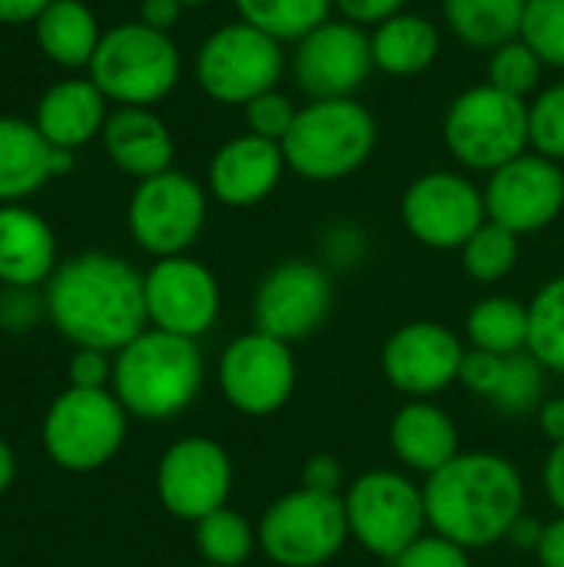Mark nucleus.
<instances>
[{"mask_svg": "<svg viewBox=\"0 0 564 567\" xmlns=\"http://www.w3.org/2000/svg\"><path fill=\"white\" fill-rule=\"evenodd\" d=\"M50 326L76 349L120 352L146 322L143 272L113 252H80L43 286Z\"/></svg>", "mask_w": 564, "mask_h": 567, "instance_id": "f257e3e1", "label": "nucleus"}, {"mask_svg": "<svg viewBox=\"0 0 564 567\" xmlns=\"http://www.w3.org/2000/svg\"><path fill=\"white\" fill-rule=\"evenodd\" d=\"M429 532L465 551L492 548L509 538L525 515V478L495 452H459L445 468L425 478Z\"/></svg>", "mask_w": 564, "mask_h": 567, "instance_id": "f03ea898", "label": "nucleus"}, {"mask_svg": "<svg viewBox=\"0 0 564 567\" xmlns=\"http://www.w3.org/2000/svg\"><path fill=\"white\" fill-rule=\"evenodd\" d=\"M203 352L196 339L163 329H143L113 355L110 392L126 415L143 422H166L183 415L203 389Z\"/></svg>", "mask_w": 564, "mask_h": 567, "instance_id": "7ed1b4c3", "label": "nucleus"}, {"mask_svg": "<svg viewBox=\"0 0 564 567\" xmlns=\"http://www.w3.org/2000/svg\"><path fill=\"white\" fill-rule=\"evenodd\" d=\"M379 143V123L356 96L309 100L283 140L286 166L309 183H336L359 173Z\"/></svg>", "mask_w": 564, "mask_h": 567, "instance_id": "20e7f679", "label": "nucleus"}, {"mask_svg": "<svg viewBox=\"0 0 564 567\" xmlns=\"http://www.w3.org/2000/svg\"><path fill=\"white\" fill-rule=\"evenodd\" d=\"M183 73V56L170 33L146 27L143 20L120 23L103 33L86 76L110 103L153 106L173 93Z\"/></svg>", "mask_w": 564, "mask_h": 567, "instance_id": "39448f33", "label": "nucleus"}, {"mask_svg": "<svg viewBox=\"0 0 564 567\" xmlns=\"http://www.w3.org/2000/svg\"><path fill=\"white\" fill-rule=\"evenodd\" d=\"M445 150L465 169L495 173L515 156L529 153V100L499 86L475 83L462 90L442 116Z\"/></svg>", "mask_w": 564, "mask_h": 567, "instance_id": "423d86ee", "label": "nucleus"}, {"mask_svg": "<svg viewBox=\"0 0 564 567\" xmlns=\"http://www.w3.org/2000/svg\"><path fill=\"white\" fill-rule=\"evenodd\" d=\"M126 409L110 389L66 385L47 409L40 442L47 458L73 475L100 472L126 442Z\"/></svg>", "mask_w": 564, "mask_h": 567, "instance_id": "0eeeda50", "label": "nucleus"}, {"mask_svg": "<svg viewBox=\"0 0 564 567\" xmlns=\"http://www.w3.org/2000/svg\"><path fill=\"white\" fill-rule=\"evenodd\" d=\"M342 505L349 518V538L382 561H396L429 532L425 492L402 472L376 468L359 475L342 492Z\"/></svg>", "mask_w": 564, "mask_h": 567, "instance_id": "6e6552de", "label": "nucleus"}, {"mask_svg": "<svg viewBox=\"0 0 564 567\" xmlns=\"http://www.w3.org/2000/svg\"><path fill=\"white\" fill-rule=\"evenodd\" d=\"M259 551L279 567L329 565L349 542L342 495L293 488L279 495L256 525Z\"/></svg>", "mask_w": 564, "mask_h": 567, "instance_id": "1a4fd4ad", "label": "nucleus"}, {"mask_svg": "<svg viewBox=\"0 0 564 567\" xmlns=\"http://www.w3.org/2000/svg\"><path fill=\"white\" fill-rule=\"evenodd\" d=\"M283 73V43L246 20L213 30L196 53V83L223 106H246L259 93L276 90Z\"/></svg>", "mask_w": 564, "mask_h": 567, "instance_id": "9d476101", "label": "nucleus"}, {"mask_svg": "<svg viewBox=\"0 0 564 567\" xmlns=\"http://www.w3.org/2000/svg\"><path fill=\"white\" fill-rule=\"evenodd\" d=\"M206 189L189 173L166 169L136 183L126 206V229L153 259L186 256L206 226Z\"/></svg>", "mask_w": 564, "mask_h": 567, "instance_id": "9b49d317", "label": "nucleus"}, {"mask_svg": "<svg viewBox=\"0 0 564 567\" xmlns=\"http://www.w3.org/2000/svg\"><path fill=\"white\" fill-rule=\"evenodd\" d=\"M296 355L293 346L273 339L259 329L236 336L216 369V382L223 399L246 419L276 415L296 392Z\"/></svg>", "mask_w": 564, "mask_h": 567, "instance_id": "f8f14e48", "label": "nucleus"}, {"mask_svg": "<svg viewBox=\"0 0 564 567\" xmlns=\"http://www.w3.org/2000/svg\"><path fill=\"white\" fill-rule=\"evenodd\" d=\"M402 223L409 236L429 249H462L469 236L489 219L485 193L465 173L432 169L402 193Z\"/></svg>", "mask_w": 564, "mask_h": 567, "instance_id": "ddd939ff", "label": "nucleus"}, {"mask_svg": "<svg viewBox=\"0 0 564 567\" xmlns=\"http://www.w3.org/2000/svg\"><path fill=\"white\" fill-rule=\"evenodd\" d=\"M229 492H233L229 452L206 435H189L173 442L156 465V498L180 522L196 525L199 518L226 508Z\"/></svg>", "mask_w": 564, "mask_h": 567, "instance_id": "4468645a", "label": "nucleus"}, {"mask_svg": "<svg viewBox=\"0 0 564 567\" xmlns=\"http://www.w3.org/2000/svg\"><path fill=\"white\" fill-rule=\"evenodd\" d=\"M143 299L150 329H163L196 342L216 326L223 306L213 269L193 256L156 259L143 272Z\"/></svg>", "mask_w": 564, "mask_h": 567, "instance_id": "2eb2a0df", "label": "nucleus"}, {"mask_svg": "<svg viewBox=\"0 0 564 567\" xmlns=\"http://www.w3.org/2000/svg\"><path fill=\"white\" fill-rule=\"evenodd\" d=\"M376 70L372 60V37L366 27L349 20H326L296 40L293 53V76L309 100H342L356 96L369 73Z\"/></svg>", "mask_w": 564, "mask_h": 567, "instance_id": "dca6fc26", "label": "nucleus"}, {"mask_svg": "<svg viewBox=\"0 0 564 567\" xmlns=\"http://www.w3.org/2000/svg\"><path fill=\"white\" fill-rule=\"evenodd\" d=\"M329 312H332L329 272L309 259H286L273 266L256 289L253 329L293 346L319 332Z\"/></svg>", "mask_w": 564, "mask_h": 567, "instance_id": "f3484780", "label": "nucleus"}, {"mask_svg": "<svg viewBox=\"0 0 564 567\" xmlns=\"http://www.w3.org/2000/svg\"><path fill=\"white\" fill-rule=\"evenodd\" d=\"M482 193L492 223L512 229L515 236H532L548 229L562 216L564 169L562 163L529 150L489 173Z\"/></svg>", "mask_w": 564, "mask_h": 567, "instance_id": "a211bd4d", "label": "nucleus"}, {"mask_svg": "<svg viewBox=\"0 0 564 567\" xmlns=\"http://www.w3.org/2000/svg\"><path fill=\"white\" fill-rule=\"evenodd\" d=\"M465 346L445 326L432 319H416L399 326L379 355L386 382L409 399H432L459 382Z\"/></svg>", "mask_w": 564, "mask_h": 567, "instance_id": "6ab92c4d", "label": "nucleus"}, {"mask_svg": "<svg viewBox=\"0 0 564 567\" xmlns=\"http://www.w3.org/2000/svg\"><path fill=\"white\" fill-rule=\"evenodd\" d=\"M286 169L289 166H286L283 143L263 140L246 130L226 140L213 153L209 169H206V186L216 196V203L229 209H249L276 193Z\"/></svg>", "mask_w": 564, "mask_h": 567, "instance_id": "aec40b11", "label": "nucleus"}, {"mask_svg": "<svg viewBox=\"0 0 564 567\" xmlns=\"http://www.w3.org/2000/svg\"><path fill=\"white\" fill-rule=\"evenodd\" d=\"M110 120V100L100 93V86L90 76H70L53 83L40 100L33 113V126L43 133V140L57 150H80L90 140L103 136V126Z\"/></svg>", "mask_w": 564, "mask_h": 567, "instance_id": "412c9836", "label": "nucleus"}, {"mask_svg": "<svg viewBox=\"0 0 564 567\" xmlns=\"http://www.w3.org/2000/svg\"><path fill=\"white\" fill-rule=\"evenodd\" d=\"M57 266V236L50 223L23 203L0 206V286L40 289Z\"/></svg>", "mask_w": 564, "mask_h": 567, "instance_id": "4be33fe9", "label": "nucleus"}, {"mask_svg": "<svg viewBox=\"0 0 564 567\" xmlns=\"http://www.w3.org/2000/svg\"><path fill=\"white\" fill-rule=\"evenodd\" d=\"M103 150L110 163L136 179L173 169L176 143L153 106H116L103 126Z\"/></svg>", "mask_w": 564, "mask_h": 567, "instance_id": "5701e85b", "label": "nucleus"}, {"mask_svg": "<svg viewBox=\"0 0 564 567\" xmlns=\"http://www.w3.org/2000/svg\"><path fill=\"white\" fill-rule=\"evenodd\" d=\"M389 449L406 468L429 478L462 452L459 425L445 409L432 405L429 399H412L389 422Z\"/></svg>", "mask_w": 564, "mask_h": 567, "instance_id": "b1692460", "label": "nucleus"}, {"mask_svg": "<svg viewBox=\"0 0 564 567\" xmlns=\"http://www.w3.org/2000/svg\"><path fill=\"white\" fill-rule=\"evenodd\" d=\"M53 146L33 126V120L0 116V206L23 203L53 179Z\"/></svg>", "mask_w": 564, "mask_h": 567, "instance_id": "393cba45", "label": "nucleus"}, {"mask_svg": "<svg viewBox=\"0 0 564 567\" xmlns=\"http://www.w3.org/2000/svg\"><path fill=\"white\" fill-rule=\"evenodd\" d=\"M372 37V60L376 70H382L386 76H419L425 73L442 50V33L439 27L422 17V13H396L386 23H379L376 30H369Z\"/></svg>", "mask_w": 564, "mask_h": 567, "instance_id": "a878e982", "label": "nucleus"}, {"mask_svg": "<svg viewBox=\"0 0 564 567\" xmlns=\"http://www.w3.org/2000/svg\"><path fill=\"white\" fill-rule=\"evenodd\" d=\"M33 37L47 60L66 70H80V66H90L103 40V30H100L96 13L83 0H53L33 20Z\"/></svg>", "mask_w": 564, "mask_h": 567, "instance_id": "bb28decb", "label": "nucleus"}, {"mask_svg": "<svg viewBox=\"0 0 564 567\" xmlns=\"http://www.w3.org/2000/svg\"><path fill=\"white\" fill-rule=\"evenodd\" d=\"M529 0H442L449 30L472 50H495L519 37Z\"/></svg>", "mask_w": 564, "mask_h": 567, "instance_id": "cd10ccee", "label": "nucleus"}, {"mask_svg": "<svg viewBox=\"0 0 564 567\" xmlns=\"http://www.w3.org/2000/svg\"><path fill=\"white\" fill-rule=\"evenodd\" d=\"M465 336L472 349L492 355L529 352V306L512 296H489L469 309Z\"/></svg>", "mask_w": 564, "mask_h": 567, "instance_id": "c85d7f7f", "label": "nucleus"}, {"mask_svg": "<svg viewBox=\"0 0 564 567\" xmlns=\"http://www.w3.org/2000/svg\"><path fill=\"white\" fill-rule=\"evenodd\" d=\"M239 20L276 37L279 43H296L319 23L332 17V0H233Z\"/></svg>", "mask_w": 564, "mask_h": 567, "instance_id": "c756f323", "label": "nucleus"}, {"mask_svg": "<svg viewBox=\"0 0 564 567\" xmlns=\"http://www.w3.org/2000/svg\"><path fill=\"white\" fill-rule=\"evenodd\" d=\"M196 551L209 567H243L259 548L256 525H249L236 508H219L196 525Z\"/></svg>", "mask_w": 564, "mask_h": 567, "instance_id": "7c9ffc66", "label": "nucleus"}, {"mask_svg": "<svg viewBox=\"0 0 564 567\" xmlns=\"http://www.w3.org/2000/svg\"><path fill=\"white\" fill-rule=\"evenodd\" d=\"M522 236H515L512 229L485 219L472 236L469 243L459 249L462 252V269L469 272V279L482 282V286H495L502 282L505 276L515 272L519 266V256H522V246H519Z\"/></svg>", "mask_w": 564, "mask_h": 567, "instance_id": "2f4dec72", "label": "nucleus"}, {"mask_svg": "<svg viewBox=\"0 0 564 567\" xmlns=\"http://www.w3.org/2000/svg\"><path fill=\"white\" fill-rule=\"evenodd\" d=\"M529 352L564 375V276L548 279L529 302Z\"/></svg>", "mask_w": 564, "mask_h": 567, "instance_id": "473e14b6", "label": "nucleus"}, {"mask_svg": "<svg viewBox=\"0 0 564 567\" xmlns=\"http://www.w3.org/2000/svg\"><path fill=\"white\" fill-rule=\"evenodd\" d=\"M545 365L532 352H519L505 359L502 382L492 395V405L505 415H532L545 402Z\"/></svg>", "mask_w": 564, "mask_h": 567, "instance_id": "72a5a7b5", "label": "nucleus"}, {"mask_svg": "<svg viewBox=\"0 0 564 567\" xmlns=\"http://www.w3.org/2000/svg\"><path fill=\"white\" fill-rule=\"evenodd\" d=\"M542 73H545V63L535 56V50L522 37L495 47L489 56V83L522 100H529L539 90Z\"/></svg>", "mask_w": 564, "mask_h": 567, "instance_id": "f704fd0d", "label": "nucleus"}, {"mask_svg": "<svg viewBox=\"0 0 564 567\" xmlns=\"http://www.w3.org/2000/svg\"><path fill=\"white\" fill-rule=\"evenodd\" d=\"M519 37L545 66L564 70V0H529Z\"/></svg>", "mask_w": 564, "mask_h": 567, "instance_id": "c9c22d12", "label": "nucleus"}, {"mask_svg": "<svg viewBox=\"0 0 564 567\" xmlns=\"http://www.w3.org/2000/svg\"><path fill=\"white\" fill-rule=\"evenodd\" d=\"M529 143L535 153L564 163V80L529 100Z\"/></svg>", "mask_w": 564, "mask_h": 567, "instance_id": "e433bc0d", "label": "nucleus"}, {"mask_svg": "<svg viewBox=\"0 0 564 567\" xmlns=\"http://www.w3.org/2000/svg\"><path fill=\"white\" fill-rule=\"evenodd\" d=\"M243 110H246V126H249V133H256V136H263V140H273V143H283V140H286V133L293 130L296 113H299V106L293 103V96L283 93L279 86L259 93V96L249 100Z\"/></svg>", "mask_w": 564, "mask_h": 567, "instance_id": "4c0bfd02", "label": "nucleus"}, {"mask_svg": "<svg viewBox=\"0 0 564 567\" xmlns=\"http://www.w3.org/2000/svg\"><path fill=\"white\" fill-rule=\"evenodd\" d=\"M392 567H472L469 551L435 532H425L419 542H412Z\"/></svg>", "mask_w": 564, "mask_h": 567, "instance_id": "58836bf2", "label": "nucleus"}, {"mask_svg": "<svg viewBox=\"0 0 564 567\" xmlns=\"http://www.w3.org/2000/svg\"><path fill=\"white\" fill-rule=\"evenodd\" d=\"M47 316V299L40 289L0 286V329L3 332H30Z\"/></svg>", "mask_w": 564, "mask_h": 567, "instance_id": "ea45409f", "label": "nucleus"}, {"mask_svg": "<svg viewBox=\"0 0 564 567\" xmlns=\"http://www.w3.org/2000/svg\"><path fill=\"white\" fill-rule=\"evenodd\" d=\"M505 359L509 355H492V352H482V349H465L462 355V365H459V385L469 389L472 395H482L492 402L499 382H502V372H505Z\"/></svg>", "mask_w": 564, "mask_h": 567, "instance_id": "a19ab883", "label": "nucleus"}, {"mask_svg": "<svg viewBox=\"0 0 564 567\" xmlns=\"http://www.w3.org/2000/svg\"><path fill=\"white\" fill-rule=\"evenodd\" d=\"M113 352L100 349H73L66 362V382L73 389H110L113 382Z\"/></svg>", "mask_w": 564, "mask_h": 567, "instance_id": "79ce46f5", "label": "nucleus"}, {"mask_svg": "<svg viewBox=\"0 0 564 567\" xmlns=\"http://www.w3.org/2000/svg\"><path fill=\"white\" fill-rule=\"evenodd\" d=\"M299 488L322 492V495H342L346 492V472L336 455H312L302 465Z\"/></svg>", "mask_w": 564, "mask_h": 567, "instance_id": "37998d69", "label": "nucleus"}, {"mask_svg": "<svg viewBox=\"0 0 564 567\" xmlns=\"http://www.w3.org/2000/svg\"><path fill=\"white\" fill-rule=\"evenodd\" d=\"M406 3L409 0H332V7L339 10L342 20H349L356 27H366V30H376L389 17L402 13Z\"/></svg>", "mask_w": 564, "mask_h": 567, "instance_id": "c03bdc74", "label": "nucleus"}, {"mask_svg": "<svg viewBox=\"0 0 564 567\" xmlns=\"http://www.w3.org/2000/svg\"><path fill=\"white\" fill-rule=\"evenodd\" d=\"M183 10H186V7H183L180 0H143V3H140V20H143L146 27H153V30L170 33V30L180 23Z\"/></svg>", "mask_w": 564, "mask_h": 567, "instance_id": "a18cd8bd", "label": "nucleus"}, {"mask_svg": "<svg viewBox=\"0 0 564 567\" xmlns=\"http://www.w3.org/2000/svg\"><path fill=\"white\" fill-rule=\"evenodd\" d=\"M535 555H539L542 567H564V515L545 525Z\"/></svg>", "mask_w": 564, "mask_h": 567, "instance_id": "49530a36", "label": "nucleus"}, {"mask_svg": "<svg viewBox=\"0 0 564 567\" xmlns=\"http://www.w3.org/2000/svg\"><path fill=\"white\" fill-rule=\"evenodd\" d=\"M545 495L555 505V512L564 515V442L552 445L548 462H545Z\"/></svg>", "mask_w": 564, "mask_h": 567, "instance_id": "de8ad7c7", "label": "nucleus"}, {"mask_svg": "<svg viewBox=\"0 0 564 567\" xmlns=\"http://www.w3.org/2000/svg\"><path fill=\"white\" fill-rule=\"evenodd\" d=\"M539 425L545 432V439L552 445H562L564 442V395H555V399H545L542 409H539Z\"/></svg>", "mask_w": 564, "mask_h": 567, "instance_id": "09e8293b", "label": "nucleus"}, {"mask_svg": "<svg viewBox=\"0 0 564 567\" xmlns=\"http://www.w3.org/2000/svg\"><path fill=\"white\" fill-rule=\"evenodd\" d=\"M53 0H0V23H33Z\"/></svg>", "mask_w": 564, "mask_h": 567, "instance_id": "8fccbe9b", "label": "nucleus"}, {"mask_svg": "<svg viewBox=\"0 0 564 567\" xmlns=\"http://www.w3.org/2000/svg\"><path fill=\"white\" fill-rule=\"evenodd\" d=\"M542 532H545V525H535L529 515H522V518L512 525L509 542H515V545H519V548H525V551H535V548H539V542H542Z\"/></svg>", "mask_w": 564, "mask_h": 567, "instance_id": "3c124183", "label": "nucleus"}, {"mask_svg": "<svg viewBox=\"0 0 564 567\" xmlns=\"http://www.w3.org/2000/svg\"><path fill=\"white\" fill-rule=\"evenodd\" d=\"M17 478V458H13V449L7 445V439H0V495H7V488L13 485Z\"/></svg>", "mask_w": 564, "mask_h": 567, "instance_id": "603ef678", "label": "nucleus"}, {"mask_svg": "<svg viewBox=\"0 0 564 567\" xmlns=\"http://www.w3.org/2000/svg\"><path fill=\"white\" fill-rule=\"evenodd\" d=\"M183 7H203V3H209V0H180Z\"/></svg>", "mask_w": 564, "mask_h": 567, "instance_id": "864d4df0", "label": "nucleus"}, {"mask_svg": "<svg viewBox=\"0 0 564 567\" xmlns=\"http://www.w3.org/2000/svg\"><path fill=\"white\" fill-rule=\"evenodd\" d=\"M196 567H209V565H196Z\"/></svg>", "mask_w": 564, "mask_h": 567, "instance_id": "5fc2aeb1", "label": "nucleus"}]
</instances>
